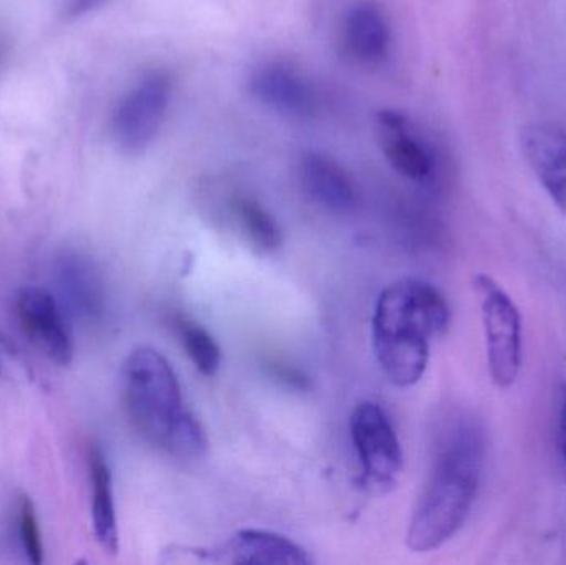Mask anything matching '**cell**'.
Returning <instances> with one entry per match:
<instances>
[{"label": "cell", "mask_w": 566, "mask_h": 565, "mask_svg": "<svg viewBox=\"0 0 566 565\" xmlns=\"http://www.w3.org/2000/svg\"><path fill=\"white\" fill-rule=\"evenodd\" d=\"M448 302L418 279H401L379 294L373 317V347L382 374L396 387H412L429 364L431 338L449 327Z\"/></svg>", "instance_id": "6da1fadb"}, {"label": "cell", "mask_w": 566, "mask_h": 565, "mask_svg": "<svg viewBox=\"0 0 566 565\" xmlns=\"http://www.w3.org/2000/svg\"><path fill=\"white\" fill-rule=\"evenodd\" d=\"M123 401L135 430L176 458H199L208 450L201 421L182 404L178 375L156 348L136 347L123 364Z\"/></svg>", "instance_id": "7a4b0ae2"}, {"label": "cell", "mask_w": 566, "mask_h": 565, "mask_svg": "<svg viewBox=\"0 0 566 565\" xmlns=\"http://www.w3.org/2000/svg\"><path fill=\"white\" fill-rule=\"evenodd\" d=\"M481 443L471 428H458L441 448L434 473L422 493L406 544L415 553L444 546L464 526L478 493Z\"/></svg>", "instance_id": "3957f363"}, {"label": "cell", "mask_w": 566, "mask_h": 565, "mask_svg": "<svg viewBox=\"0 0 566 565\" xmlns=\"http://www.w3.org/2000/svg\"><path fill=\"white\" fill-rule=\"evenodd\" d=\"M472 289L484 324L489 374L497 387H512L517 381L524 360L521 311L491 275H474Z\"/></svg>", "instance_id": "277c9868"}, {"label": "cell", "mask_w": 566, "mask_h": 565, "mask_svg": "<svg viewBox=\"0 0 566 565\" xmlns=\"http://www.w3.org/2000/svg\"><path fill=\"white\" fill-rule=\"evenodd\" d=\"M175 92V79L166 69L143 73L116 105L112 133L126 155H142L161 132Z\"/></svg>", "instance_id": "5b68a950"}, {"label": "cell", "mask_w": 566, "mask_h": 565, "mask_svg": "<svg viewBox=\"0 0 566 565\" xmlns=\"http://www.w3.org/2000/svg\"><path fill=\"white\" fill-rule=\"evenodd\" d=\"M349 435L361 467L363 483L375 490H388L402 470V450L398 435L379 405L363 401L349 418Z\"/></svg>", "instance_id": "8992f818"}, {"label": "cell", "mask_w": 566, "mask_h": 565, "mask_svg": "<svg viewBox=\"0 0 566 565\" xmlns=\"http://www.w3.org/2000/svg\"><path fill=\"white\" fill-rule=\"evenodd\" d=\"M17 318L29 341L53 364L66 367L73 360V338L65 308L52 291L23 287L15 299Z\"/></svg>", "instance_id": "52a82bcc"}, {"label": "cell", "mask_w": 566, "mask_h": 565, "mask_svg": "<svg viewBox=\"0 0 566 565\" xmlns=\"http://www.w3.org/2000/svg\"><path fill=\"white\" fill-rule=\"evenodd\" d=\"M381 148L389 165L405 178L429 185L436 178L439 153L432 143L416 132L408 116L395 109L378 112Z\"/></svg>", "instance_id": "ba28073f"}, {"label": "cell", "mask_w": 566, "mask_h": 565, "mask_svg": "<svg viewBox=\"0 0 566 565\" xmlns=\"http://www.w3.org/2000/svg\"><path fill=\"white\" fill-rule=\"evenodd\" d=\"M62 307L78 321L96 324L106 312V291L102 274L92 259L65 252L55 265Z\"/></svg>", "instance_id": "9c48e42d"}, {"label": "cell", "mask_w": 566, "mask_h": 565, "mask_svg": "<svg viewBox=\"0 0 566 565\" xmlns=\"http://www.w3.org/2000/svg\"><path fill=\"white\" fill-rule=\"evenodd\" d=\"M249 88L259 102L290 118H313L318 109V98L308 80L283 63L259 66Z\"/></svg>", "instance_id": "30bf717a"}, {"label": "cell", "mask_w": 566, "mask_h": 565, "mask_svg": "<svg viewBox=\"0 0 566 565\" xmlns=\"http://www.w3.org/2000/svg\"><path fill=\"white\" fill-rule=\"evenodd\" d=\"M522 149L558 211L566 215V132L551 123L531 125L522 133Z\"/></svg>", "instance_id": "8fae6325"}, {"label": "cell", "mask_w": 566, "mask_h": 565, "mask_svg": "<svg viewBox=\"0 0 566 565\" xmlns=\"http://www.w3.org/2000/svg\"><path fill=\"white\" fill-rule=\"evenodd\" d=\"M302 181L310 198L328 211L349 212L358 205V188L352 175L325 153H305Z\"/></svg>", "instance_id": "7c38bea8"}, {"label": "cell", "mask_w": 566, "mask_h": 565, "mask_svg": "<svg viewBox=\"0 0 566 565\" xmlns=\"http://www.w3.org/2000/svg\"><path fill=\"white\" fill-rule=\"evenodd\" d=\"M345 42L359 62L366 65L385 62L391 46V25L382 7L369 0L352 6L345 17Z\"/></svg>", "instance_id": "4fadbf2b"}, {"label": "cell", "mask_w": 566, "mask_h": 565, "mask_svg": "<svg viewBox=\"0 0 566 565\" xmlns=\"http://www.w3.org/2000/svg\"><path fill=\"white\" fill-rule=\"evenodd\" d=\"M224 563L232 564H312L303 547L281 534L261 530H244L235 533L219 551Z\"/></svg>", "instance_id": "5bb4252c"}, {"label": "cell", "mask_w": 566, "mask_h": 565, "mask_svg": "<svg viewBox=\"0 0 566 565\" xmlns=\"http://www.w3.org/2000/svg\"><path fill=\"white\" fill-rule=\"evenodd\" d=\"M90 488H92V520L96 543L108 554L119 546L113 477L105 453L98 444L88 448Z\"/></svg>", "instance_id": "9a60e30c"}, {"label": "cell", "mask_w": 566, "mask_h": 565, "mask_svg": "<svg viewBox=\"0 0 566 565\" xmlns=\"http://www.w3.org/2000/svg\"><path fill=\"white\" fill-rule=\"evenodd\" d=\"M229 208L249 241L259 251L272 252L281 248V226L258 199L249 195H234L229 199Z\"/></svg>", "instance_id": "2e32d148"}, {"label": "cell", "mask_w": 566, "mask_h": 565, "mask_svg": "<svg viewBox=\"0 0 566 565\" xmlns=\"http://www.w3.org/2000/svg\"><path fill=\"white\" fill-rule=\"evenodd\" d=\"M171 325L196 370L205 377L218 374L222 360L221 347L208 328L181 314L172 317Z\"/></svg>", "instance_id": "e0dca14e"}, {"label": "cell", "mask_w": 566, "mask_h": 565, "mask_svg": "<svg viewBox=\"0 0 566 565\" xmlns=\"http://www.w3.org/2000/svg\"><path fill=\"white\" fill-rule=\"evenodd\" d=\"M17 536L27 561L33 565L42 564L43 541L39 517H36L35 506L25 494L20 498L17 506Z\"/></svg>", "instance_id": "ac0fdd59"}, {"label": "cell", "mask_w": 566, "mask_h": 565, "mask_svg": "<svg viewBox=\"0 0 566 565\" xmlns=\"http://www.w3.org/2000/svg\"><path fill=\"white\" fill-rule=\"evenodd\" d=\"M261 364L262 368L268 372L269 377L274 378V381H277L282 387L293 391H302V394L312 390V378L308 377V374L296 365L290 364L285 358L268 355V357L262 358Z\"/></svg>", "instance_id": "d6986e66"}, {"label": "cell", "mask_w": 566, "mask_h": 565, "mask_svg": "<svg viewBox=\"0 0 566 565\" xmlns=\"http://www.w3.org/2000/svg\"><path fill=\"white\" fill-rule=\"evenodd\" d=\"M106 3H108V0H69L65 9H63V17L65 19H80V17L96 12Z\"/></svg>", "instance_id": "ffe728a7"}, {"label": "cell", "mask_w": 566, "mask_h": 565, "mask_svg": "<svg viewBox=\"0 0 566 565\" xmlns=\"http://www.w3.org/2000/svg\"><path fill=\"white\" fill-rule=\"evenodd\" d=\"M560 443H562V457H564V461L566 464V385L564 387V395H562Z\"/></svg>", "instance_id": "44dd1931"}]
</instances>
